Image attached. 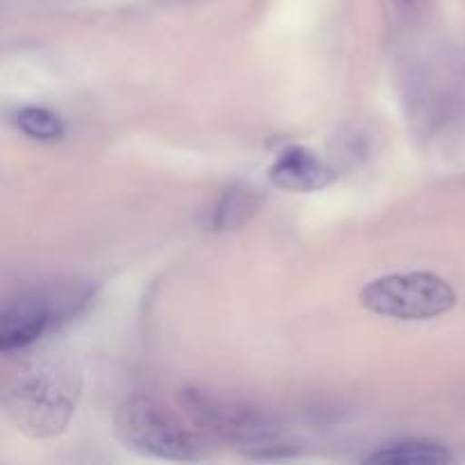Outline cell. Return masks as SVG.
<instances>
[{
	"label": "cell",
	"mask_w": 465,
	"mask_h": 465,
	"mask_svg": "<svg viewBox=\"0 0 465 465\" xmlns=\"http://www.w3.org/2000/svg\"><path fill=\"white\" fill-rule=\"evenodd\" d=\"M359 302L393 321H430L457 307V291L434 272H402L363 286Z\"/></svg>",
	"instance_id": "5b68a950"
},
{
	"label": "cell",
	"mask_w": 465,
	"mask_h": 465,
	"mask_svg": "<svg viewBox=\"0 0 465 465\" xmlns=\"http://www.w3.org/2000/svg\"><path fill=\"white\" fill-rule=\"evenodd\" d=\"M402 3H407V5H409V3H413V0H402Z\"/></svg>",
	"instance_id": "30bf717a"
},
{
	"label": "cell",
	"mask_w": 465,
	"mask_h": 465,
	"mask_svg": "<svg viewBox=\"0 0 465 465\" xmlns=\"http://www.w3.org/2000/svg\"><path fill=\"white\" fill-rule=\"evenodd\" d=\"M268 175L272 184L295 193L325 189L334 180V171L304 145H286L268 168Z\"/></svg>",
	"instance_id": "8992f818"
},
{
	"label": "cell",
	"mask_w": 465,
	"mask_h": 465,
	"mask_svg": "<svg viewBox=\"0 0 465 465\" xmlns=\"http://www.w3.org/2000/svg\"><path fill=\"white\" fill-rule=\"evenodd\" d=\"M16 127L35 141H57L64 136V121L44 107H23L16 114Z\"/></svg>",
	"instance_id": "9c48e42d"
},
{
	"label": "cell",
	"mask_w": 465,
	"mask_h": 465,
	"mask_svg": "<svg viewBox=\"0 0 465 465\" xmlns=\"http://www.w3.org/2000/svg\"><path fill=\"white\" fill-rule=\"evenodd\" d=\"M114 431L125 448L166 461H203L209 459L203 436L191 431L171 409L157 400H125L114 416Z\"/></svg>",
	"instance_id": "3957f363"
},
{
	"label": "cell",
	"mask_w": 465,
	"mask_h": 465,
	"mask_svg": "<svg viewBox=\"0 0 465 465\" xmlns=\"http://www.w3.org/2000/svg\"><path fill=\"white\" fill-rule=\"evenodd\" d=\"M180 404L198 430L230 443L250 459H280L293 454V448L284 443L280 422L257 404L207 389L180 391Z\"/></svg>",
	"instance_id": "7a4b0ae2"
},
{
	"label": "cell",
	"mask_w": 465,
	"mask_h": 465,
	"mask_svg": "<svg viewBox=\"0 0 465 465\" xmlns=\"http://www.w3.org/2000/svg\"><path fill=\"white\" fill-rule=\"evenodd\" d=\"M82 395V372L71 359H48L5 395V413L21 434L53 439L71 422Z\"/></svg>",
	"instance_id": "6da1fadb"
},
{
	"label": "cell",
	"mask_w": 465,
	"mask_h": 465,
	"mask_svg": "<svg viewBox=\"0 0 465 465\" xmlns=\"http://www.w3.org/2000/svg\"><path fill=\"white\" fill-rule=\"evenodd\" d=\"M91 289L77 282L32 286L7 300L0 316V350L14 352L73 321L89 304Z\"/></svg>",
	"instance_id": "277c9868"
},
{
	"label": "cell",
	"mask_w": 465,
	"mask_h": 465,
	"mask_svg": "<svg viewBox=\"0 0 465 465\" xmlns=\"http://www.w3.org/2000/svg\"><path fill=\"white\" fill-rule=\"evenodd\" d=\"M259 204H262V195L257 189L243 184V182H234L218 195L213 207L209 209L207 225L213 232L236 230L257 213Z\"/></svg>",
	"instance_id": "52a82bcc"
},
{
	"label": "cell",
	"mask_w": 465,
	"mask_h": 465,
	"mask_svg": "<svg viewBox=\"0 0 465 465\" xmlns=\"http://www.w3.org/2000/svg\"><path fill=\"white\" fill-rule=\"evenodd\" d=\"M452 452L443 443L425 439H407L375 450L372 454L363 457V461L389 465H443L452 461Z\"/></svg>",
	"instance_id": "ba28073f"
}]
</instances>
